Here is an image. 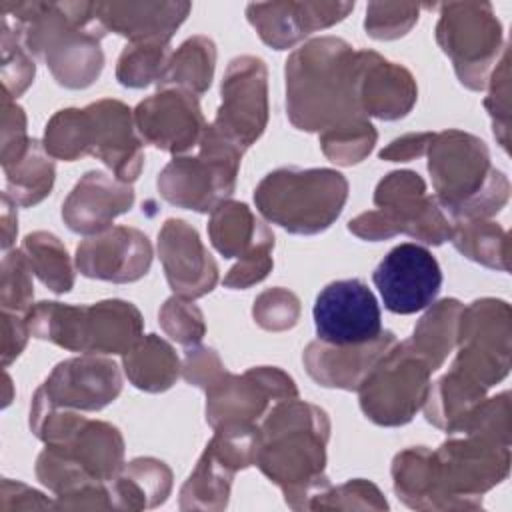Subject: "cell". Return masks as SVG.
Wrapping results in <instances>:
<instances>
[{
	"label": "cell",
	"mask_w": 512,
	"mask_h": 512,
	"mask_svg": "<svg viewBox=\"0 0 512 512\" xmlns=\"http://www.w3.org/2000/svg\"><path fill=\"white\" fill-rule=\"evenodd\" d=\"M34 62L26 52L18 32L10 28L8 18L2 16V82L8 98H18L34 80Z\"/></svg>",
	"instance_id": "42"
},
{
	"label": "cell",
	"mask_w": 512,
	"mask_h": 512,
	"mask_svg": "<svg viewBox=\"0 0 512 512\" xmlns=\"http://www.w3.org/2000/svg\"><path fill=\"white\" fill-rule=\"evenodd\" d=\"M312 316L318 340L328 344H364L384 332L380 304L360 278L326 284L316 296Z\"/></svg>",
	"instance_id": "17"
},
{
	"label": "cell",
	"mask_w": 512,
	"mask_h": 512,
	"mask_svg": "<svg viewBox=\"0 0 512 512\" xmlns=\"http://www.w3.org/2000/svg\"><path fill=\"white\" fill-rule=\"evenodd\" d=\"M354 2H264L248 4V22L264 44L274 50H288L308 34L342 22Z\"/></svg>",
	"instance_id": "25"
},
{
	"label": "cell",
	"mask_w": 512,
	"mask_h": 512,
	"mask_svg": "<svg viewBox=\"0 0 512 512\" xmlns=\"http://www.w3.org/2000/svg\"><path fill=\"white\" fill-rule=\"evenodd\" d=\"M158 254L168 286L176 296L194 300L214 290L218 266L186 220L168 218L158 232Z\"/></svg>",
	"instance_id": "24"
},
{
	"label": "cell",
	"mask_w": 512,
	"mask_h": 512,
	"mask_svg": "<svg viewBox=\"0 0 512 512\" xmlns=\"http://www.w3.org/2000/svg\"><path fill=\"white\" fill-rule=\"evenodd\" d=\"M222 102L210 128L240 150L250 148L268 124V70L262 58L236 56L220 84Z\"/></svg>",
	"instance_id": "16"
},
{
	"label": "cell",
	"mask_w": 512,
	"mask_h": 512,
	"mask_svg": "<svg viewBox=\"0 0 512 512\" xmlns=\"http://www.w3.org/2000/svg\"><path fill=\"white\" fill-rule=\"evenodd\" d=\"M22 250L32 272L56 294H66L74 286V270L62 240L50 232H32L24 238Z\"/></svg>",
	"instance_id": "38"
},
{
	"label": "cell",
	"mask_w": 512,
	"mask_h": 512,
	"mask_svg": "<svg viewBox=\"0 0 512 512\" xmlns=\"http://www.w3.org/2000/svg\"><path fill=\"white\" fill-rule=\"evenodd\" d=\"M32 266L24 250H12L2 258V310L28 312L32 308L34 286H32Z\"/></svg>",
	"instance_id": "44"
},
{
	"label": "cell",
	"mask_w": 512,
	"mask_h": 512,
	"mask_svg": "<svg viewBox=\"0 0 512 512\" xmlns=\"http://www.w3.org/2000/svg\"><path fill=\"white\" fill-rule=\"evenodd\" d=\"M436 200L452 222L492 218L510 198V182L490 162L484 140L462 130L432 134L426 148Z\"/></svg>",
	"instance_id": "4"
},
{
	"label": "cell",
	"mask_w": 512,
	"mask_h": 512,
	"mask_svg": "<svg viewBox=\"0 0 512 512\" xmlns=\"http://www.w3.org/2000/svg\"><path fill=\"white\" fill-rule=\"evenodd\" d=\"M256 432H214L180 490L182 510L226 508L234 474L254 466Z\"/></svg>",
	"instance_id": "18"
},
{
	"label": "cell",
	"mask_w": 512,
	"mask_h": 512,
	"mask_svg": "<svg viewBox=\"0 0 512 512\" xmlns=\"http://www.w3.org/2000/svg\"><path fill=\"white\" fill-rule=\"evenodd\" d=\"M0 8L16 20L22 44L46 62L60 86L80 90L98 80L106 28L96 2H0Z\"/></svg>",
	"instance_id": "2"
},
{
	"label": "cell",
	"mask_w": 512,
	"mask_h": 512,
	"mask_svg": "<svg viewBox=\"0 0 512 512\" xmlns=\"http://www.w3.org/2000/svg\"><path fill=\"white\" fill-rule=\"evenodd\" d=\"M420 4L398 2H370L366 8L364 30L376 40H396L410 32L418 22Z\"/></svg>",
	"instance_id": "45"
},
{
	"label": "cell",
	"mask_w": 512,
	"mask_h": 512,
	"mask_svg": "<svg viewBox=\"0 0 512 512\" xmlns=\"http://www.w3.org/2000/svg\"><path fill=\"white\" fill-rule=\"evenodd\" d=\"M2 362L4 366H8L14 358H18V354L22 352V348L26 346V340L30 336L28 324H26V316H18V312H10L4 310L2 312Z\"/></svg>",
	"instance_id": "51"
},
{
	"label": "cell",
	"mask_w": 512,
	"mask_h": 512,
	"mask_svg": "<svg viewBox=\"0 0 512 512\" xmlns=\"http://www.w3.org/2000/svg\"><path fill=\"white\" fill-rule=\"evenodd\" d=\"M216 46L208 36H192L170 54L166 72L158 86L182 88L194 96L204 94L214 76Z\"/></svg>",
	"instance_id": "37"
},
{
	"label": "cell",
	"mask_w": 512,
	"mask_h": 512,
	"mask_svg": "<svg viewBox=\"0 0 512 512\" xmlns=\"http://www.w3.org/2000/svg\"><path fill=\"white\" fill-rule=\"evenodd\" d=\"M430 306L432 308L414 326L408 342L420 356L426 358L432 372H436L456 346L464 304L456 298H444Z\"/></svg>",
	"instance_id": "34"
},
{
	"label": "cell",
	"mask_w": 512,
	"mask_h": 512,
	"mask_svg": "<svg viewBox=\"0 0 512 512\" xmlns=\"http://www.w3.org/2000/svg\"><path fill=\"white\" fill-rule=\"evenodd\" d=\"M44 148L52 158L74 162L88 156V116L84 108L58 110L46 124Z\"/></svg>",
	"instance_id": "39"
},
{
	"label": "cell",
	"mask_w": 512,
	"mask_h": 512,
	"mask_svg": "<svg viewBox=\"0 0 512 512\" xmlns=\"http://www.w3.org/2000/svg\"><path fill=\"white\" fill-rule=\"evenodd\" d=\"M392 482L396 496L416 510H440L434 452L426 446H412L392 460Z\"/></svg>",
	"instance_id": "33"
},
{
	"label": "cell",
	"mask_w": 512,
	"mask_h": 512,
	"mask_svg": "<svg viewBox=\"0 0 512 512\" xmlns=\"http://www.w3.org/2000/svg\"><path fill=\"white\" fill-rule=\"evenodd\" d=\"M348 180L332 168H278L254 190L258 212L290 234L324 232L342 214Z\"/></svg>",
	"instance_id": "6"
},
{
	"label": "cell",
	"mask_w": 512,
	"mask_h": 512,
	"mask_svg": "<svg viewBox=\"0 0 512 512\" xmlns=\"http://www.w3.org/2000/svg\"><path fill=\"white\" fill-rule=\"evenodd\" d=\"M12 198L4 192L2 194V248L8 250L14 242V236L18 232V216L14 210Z\"/></svg>",
	"instance_id": "53"
},
{
	"label": "cell",
	"mask_w": 512,
	"mask_h": 512,
	"mask_svg": "<svg viewBox=\"0 0 512 512\" xmlns=\"http://www.w3.org/2000/svg\"><path fill=\"white\" fill-rule=\"evenodd\" d=\"M290 398H298V388L280 368L258 366L244 374L224 372L206 390V422L214 432H256L268 410Z\"/></svg>",
	"instance_id": "14"
},
{
	"label": "cell",
	"mask_w": 512,
	"mask_h": 512,
	"mask_svg": "<svg viewBox=\"0 0 512 512\" xmlns=\"http://www.w3.org/2000/svg\"><path fill=\"white\" fill-rule=\"evenodd\" d=\"M372 280L386 310L416 314L434 304L442 286V270L428 248L402 242L380 260Z\"/></svg>",
	"instance_id": "19"
},
{
	"label": "cell",
	"mask_w": 512,
	"mask_h": 512,
	"mask_svg": "<svg viewBox=\"0 0 512 512\" xmlns=\"http://www.w3.org/2000/svg\"><path fill=\"white\" fill-rule=\"evenodd\" d=\"M328 414L298 398L276 402L260 420L254 466L274 482L292 510H306L330 488L326 476Z\"/></svg>",
	"instance_id": "1"
},
{
	"label": "cell",
	"mask_w": 512,
	"mask_h": 512,
	"mask_svg": "<svg viewBox=\"0 0 512 512\" xmlns=\"http://www.w3.org/2000/svg\"><path fill=\"white\" fill-rule=\"evenodd\" d=\"M190 8V2H96L106 32L128 38V44H168Z\"/></svg>",
	"instance_id": "29"
},
{
	"label": "cell",
	"mask_w": 512,
	"mask_h": 512,
	"mask_svg": "<svg viewBox=\"0 0 512 512\" xmlns=\"http://www.w3.org/2000/svg\"><path fill=\"white\" fill-rule=\"evenodd\" d=\"M124 466V440L116 426L80 418L60 440L46 444L36 460L38 480L56 496L110 482Z\"/></svg>",
	"instance_id": "8"
},
{
	"label": "cell",
	"mask_w": 512,
	"mask_h": 512,
	"mask_svg": "<svg viewBox=\"0 0 512 512\" xmlns=\"http://www.w3.org/2000/svg\"><path fill=\"white\" fill-rule=\"evenodd\" d=\"M208 236L224 258L238 262L224 276V286L244 290L262 282L274 266V234L244 202L224 200L210 212Z\"/></svg>",
	"instance_id": "15"
},
{
	"label": "cell",
	"mask_w": 512,
	"mask_h": 512,
	"mask_svg": "<svg viewBox=\"0 0 512 512\" xmlns=\"http://www.w3.org/2000/svg\"><path fill=\"white\" fill-rule=\"evenodd\" d=\"M158 318H160L162 330L174 342H178L186 348L198 346L200 340L206 334L204 316H202L200 308L188 298H182V296L174 294L172 298H168L162 304V308L158 312Z\"/></svg>",
	"instance_id": "43"
},
{
	"label": "cell",
	"mask_w": 512,
	"mask_h": 512,
	"mask_svg": "<svg viewBox=\"0 0 512 512\" xmlns=\"http://www.w3.org/2000/svg\"><path fill=\"white\" fill-rule=\"evenodd\" d=\"M434 132H420V134H404L396 140H392L382 152L380 158L382 160H390V162H408L414 160L418 156L426 154V148L432 140Z\"/></svg>",
	"instance_id": "52"
},
{
	"label": "cell",
	"mask_w": 512,
	"mask_h": 512,
	"mask_svg": "<svg viewBox=\"0 0 512 512\" xmlns=\"http://www.w3.org/2000/svg\"><path fill=\"white\" fill-rule=\"evenodd\" d=\"M396 342L390 330L364 344L338 346L314 340L306 346L302 360L310 378L320 386L358 390L368 372Z\"/></svg>",
	"instance_id": "28"
},
{
	"label": "cell",
	"mask_w": 512,
	"mask_h": 512,
	"mask_svg": "<svg viewBox=\"0 0 512 512\" xmlns=\"http://www.w3.org/2000/svg\"><path fill=\"white\" fill-rule=\"evenodd\" d=\"M112 490L114 508L142 510L154 508L170 496L172 472L156 458H134L120 468V472L108 482Z\"/></svg>",
	"instance_id": "31"
},
{
	"label": "cell",
	"mask_w": 512,
	"mask_h": 512,
	"mask_svg": "<svg viewBox=\"0 0 512 512\" xmlns=\"http://www.w3.org/2000/svg\"><path fill=\"white\" fill-rule=\"evenodd\" d=\"M140 138L170 154H184L200 144L206 122L198 98L182 88H164L134 110Z\"/></svg>",
	"instance_id": "21"
},
{
	"label": "cell",
	"mask_w": 512,
	"mask_h": 512,
	"mask_svg": "<svg viewBox=\"0 0 512 512\" xmlns=\"http://www.w3.org/2000/svg\"><path fill=\"white\" fill-rule=\"evenodd\" d=\"M286 112L294 128L320 134L364 118L356 100V50L334 36L296 48L286 60Z\"/></svg>",
	"instance_id": "3"
},
{
	"label": "cell",
	"mask_w": 512,
	"mask_h": 512,
	"mask_svg": "<svg viewBox=\"0 0 512 512\" xmlns=\"http://www.w3.org/2000/svg\"><path fill=\"white\" fill-rule=\"evenodd\" d=\"M374 206V210L348 222V230L362 240L378 242L408 234L424 244L440 246L452 236V218L426 192L420 174L412 170H396L384 176L374 190Z\"/></svg>",
	"instance_id": "7"
},
{
	"label": "cell",
	"mask_w": 512,
	"mask_h": 512,
	"mask_svg": "<svg viewBox=\"0 0 512 512\" xmlns=\"http://www.w3.org/2000/svg\"><path fill=\"white\" fill-rule=\"evenodd\" d=\"M486 400V388L472 382L470 378L448 370L442 378L430 384L424 414L436 428L456 434L462 432L476 408Z\"/></svg>",
	"instance_id": "30"
},
{
	"label": "cell",
	"mask_w": 512,
	"mask_h": 512,
	"mask_svg": "<svg viewBox=\"0 0 512 512\" xmlns=\"http://www.w3.org/2000/svg\"><path fill=\"white\" fill-rule=\"evenodd\" d=\"M88 156L102 160L120 182L132 184L142 170V138L134 124L132 110L112 98L88 104Z\"/></svg>",
	"instance_id": "22"
},
{
	"label": "cell",
	"mask_w": 512,
	"mask_h": 512,
	"mask_svg": "<svg viewBox=\"0 0 512 512\" xmlns=\"http://www.w3.org/2000/svg\"><path fill=\"white\" fill-rule=\"evenodd\" d=\"M24 110L4 94L2 98V166L14 162L28 146Z\"/></svg>",
	"instance_id": "49"
},
{
	"label": "cell",
	"mask_w": 512,
	"mask_h": 512,
	"mask_svg": "<svg viewBox=\"0 0 512 512\" xmlns=\"http://www.w3.org/2000/svg\"><path fill=\"white\" fill-rule=\"evenodd\" d=\"M196 156H176L158 174L160 196L186 210L212 212L230 198L244 150L206 124Z\"/></svg>",
	"instance_id": "9"
},
{
	"label": "cell",
	"mask_w": 512,
	"mask_h": 512,
	"mask_svg": "<svg viewBox=\"0 0 512 512\" xmlns=\"http://www.w3.org/2000/svg\"><path fill=\"white\" fill-rule=\"evenodd\" d=\"M122 366L128 380L144 392L168 390L182 368L174 348L156 334L140 336L138 342L122 354Z\"/></svg>",
	"instance_id": "32"
},
{
	"label": "cell",
	"mask_w": 512,
	"mask_h": 512,
	"mask_svg": "<svg viewBox=\"0 0 512 512\" xmlns=\"http://www.w3.org/2000/svg\"><path fill=\"white\" fill-rule=\"evenodd\" d=\"M436 40L452 60L462 86L484 90L496 68L502 44V24L490 2H448L440 4Z\"/></svg>",
	"instance_id": "11"
},
{
	"label": "cell",
	"mask_w": 512,
	"mask_h": 512,
	"mask_svg": "<svg viewBox=\"0 0 512 512\" xmlns=\"http://www.w3.org/2000/svg\"><path fill=\"white\" fill-rule=\"evenodd\" d=\"M36 392L58 408L92 412L118 398L122 376L110 358L82 354L56 364Z\"/></svg>",
	"instance_id": "20"
},
{
	"label": "cell",
	"mask_w": 512,
	"mask_h": 512,
	"mask_svg": "<svg viewBox=\"0 0 512 512\" xmlns=\"http://www.w3.org/2000/svg\"><path fill=\"white\" fill-rule=\"evenodd\" d=\"M152 244L132 226H110L84 238L76 248V268L86 278L106 282H136L148 274Z\"/></svg>",
	"instance_id": "23"
},
{
	"label": "cell",
	"mask_w": 512,
	"mask_h": 512,
	"mask_svg": "<svg viewBox=\"0 0 512 512\" xmlns=\"http://www.w3.org/2000/svg\"><path fill=\"white\" fill-rule=\"evenodd\" d=\"M512 314L510 304L498 298H480L462 308L452 370L486 390L510 372Z\"/></svg>",
	"instance_id": "13"
},
{
	"label": "cell",
	"mask_w": 512,
	"mask_h": 512,
	"mask_svg": "<svg viewBox=\"0 0 512 512\" xmlns=\"http://www.w3.org/2000/svg\"><path fill=\"white\" fill-rule=\"evenodd\" d=\"M376 128L364 116L320 134V146L328 160L340 166L362 162L376 144Z\"/></svg>",
	"instance_id": "41"
},
{
	"label": "cell",
	"mask_w": 512,
	"mask_h": 512,
	"mask_svg": "<svg viewBox=\"0 0 512 512\" xmlns=\"http://www.w3.org/2000/svg\"><path fill=\"white\" fill-rule=\"evenodd\" d=\"M462 434L434 450L440 510L482 508V494L510 472V444L476 432Z\"/></svg>",
	"instance_id": "10"
},
{
	"label": "cell",
	"mask_w": 512,
	"mask_h": 512,
	"mask_svg": "<svg viewBox=\"0 0 512 512\" xmlns=\"http://www.w3.org/2000/svg\"><path fill=\"white\" fill-rule=\"evenodd\" d=\"M450 240L468 260L502 272L510 270V236L490 218L456 220Z\"/></svg>",
	"instance_id": "36"
},
{
	"label": "cell",
	"mask_w": 512,
	"mask_h": 512,
	"mask_svg": "<svg viewBox=\"0 0 512 512\" xmlns=\"http://www.w3.org/2000/svg\"><path fill=\"white\" fill-rule=\"evenodd\" d=\"M252 316L258 326L270 332H282L296 326L300 318V300L294 292L276 286L264 290L252 306Z\"/></svg>",
	"instance_id": "47"
},
{
	"label": "cell",
	"mask_w": 512,
	"mask_h": 512,
	"mask_svg": "<svg viewBox=\"0 0 512 512\" xmlns=\"http://www.w3.org/2000/svg\"><path fill=\"white\" fill-rule=\"evenodd\" d=\"M432 368L408 340L396 342L360 384V408L378 426L408 424L424 406Z\"/></svg>",
	"instance_id": "12"
},
{
	"label": "cell",
	"mask_w": 512,
	"mask_h": 512,
	"mask_svg": "<svg viewBox=\"0 0 512 512\" xmlns=\"http://www.w3.org/2000/svg\"><path fill=\"white\" fill-rule=\"evenodd\" d=\"M2 168L6 174V194L18 206H34L52 190L56 170L52 156L40 140L30 138L26 150Z\"/></svg>",
	"instance_id": "35"
},
{
	"label": "cell",
	"mask_w": 512,
	"mask_h": 512,
	"mask_svg": "<svg viewBox=\"0 0 512 512\" xmlns=\"http://www.w3.org/2000/svg\"><path fill=\"white\" fill-rule=\"evenodd\" d=\"M226 372L220 356L206 346H192L186 350L182 376L188 384L202 388L204 392Z\"/></svg>",
	"instance_id": "50"
},
{
	"label": "cell",
	"mask_w": 512,
	"mask_h": 512,
	"mask_svg": "<svg viewBox=\"0 0 512 512\" xmlns=\"http://www.w3.org/2000/svg\"><path fill=\"white\" fill-rule=\"evenodd\" d=\"M134 204L132 184L120 182L100 170L86 172L62 204L64 224L84 236L112 226L114 218L126 214Z\"/></svg>",
	"instance_id": "27"
},
{
	"label": "cell",
	"mask_w": 512,
	"mask_h": 512,
	"mask_svg": "<svg viewBox=\"0 0 512 512\" xmlns=\"http://www.w3.org/2000/svg\"><path fill=\"white\" fill-rule=\"evenodd\" d=\"M414 76L372 50H356V100L360 112L380 120L404 118L416 104Z\"/></svg>",
	"instance_id": "26"
},
{
	"label": "cell",
	"mask_w": 512,
	"mask_h": 512,
	"mask_svg": "<svg viewBox=\"0 0 512 512\" xmlns=\"http://www.w3.org/2000/svg\"><path fill=\"white\" fill-rule=\"evenodd\" d=\"M326 508H340V510H356V508H368V510H386L388 502L382 496V492L368 480L356 478L348 480L346 484L338 488H328L326 492L318 494L308 510H326Z\"/></svg>",
	"instance_id": "48"
},
{
	"label": "cell",
	"mask_w": 512,
	"mask_h": 512,
	"mask_svg": "<svg viewBox=\"0 0 512 512\" xmlns=\"http://www.w3.org/2000/svg\"><path fill=\"white\" fill-rule=\"evenodd\" d=\"M170 54V44H128L118 58L116 78L128 88L158 84L166 72Z\"/></svg>",
	"instance_id": "40"
},
{
	"label": "cell",
	"mask_w": 512,
	"mask_h": 512,
	"mask_svg": "<svg viewBox=\"0 0 512 512\" xmlns=\"http://www.w3.org/2000/svg\"><path fill=\"white\" fill-rule=\"evenodd\" d=\"M30 336L82 354H126L142 336V314L126 300L88 306L38 302L26 312Z\"/></svg>",
	"instance_id": "5"
},
{
	"label": "cell",
	"mask_w": 512,
	"mask_h": 512,
	"mask_svg": "<svg viewBox=\"0 0 512 512\" xmlns=\"http://www.w3.org/2000/svg\"><path fill=\"white\" fill-rule=\"evenodd\" d=\"M488 96L484 100V106L492 120V130L502 146L504 152H508L510 144V54L508 48L502 52L496 68L490 74L488 80Z\"/></svg>",
	"instance_id": "46"
}]
</instances>
